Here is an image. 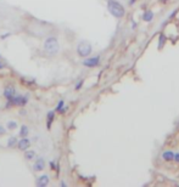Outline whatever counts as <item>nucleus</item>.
<instances>
[{
  "instance_id": "1",
  "label": "nucleus",
  "mask_w": 179,
  "mask_h": 187,
  "mask_svg": "<svg viewBox=\"0 0 179 187\" xmlns=\"http://www.w3.org/2000/svg\"><path fill=\"white\" fill-rule=\"evenodd\" d=\"M44 51L50 55V56H55L60 51V44L56 36H48L44 42Z\"/></svg>"
},
{
  "instance_id": "2",
  "label": "nucleus",
  "mask_w": 179,
  "mask_h": 187,
  "mask_svg": "<svg viewBox=\"0 0 179 187\" xmlns=\"http://www.w3.org/2000/svg\"><path fill=\"white\" fill-rule=\"evenodd\" d=\"M107 10L116 18H122L126 15V9L117 0H109L107 1Z\"/></svg>"
},
{
  "instance_id": "3",
  "label": "nucleus",
  "mask_w": 179,
  "mask_h": 187,
  "mask_svg": "<svg viewBox=\"0 0 179 187\" xmlns=\"http://www.w3.org/2000/svg\"><path fill=\"white\" fill-rule=\"evenodd\" d=\"M92 51H93V46L87 40H83L77 45V53H78V56H81L83 59L88 57V56L92 53Z\"/></svg>"
},
{
  "instance_id": "4",
  "label": "nucleus",
  "mask_w": 179,
  "mask_h": 187,
  "mask_svg": "<svg viewBox=\"0 0 179 187\" xmlns=\"http://www.w3.org/2000/svg\"><path fill=\"white\" fill-rule=\"evenodd\" d=\"M82 65L84 67H88V68L98 67L100 65V57H99V56H94V57H85V60L82 61Z\"/></svg>"
},
{
  "instance_id": "5",
  "label": "nucleus",
  "mask_w": 179,
  "mask_h": 187,
  "mask_svg": "<svg viewBox=\"0 0 179 187\" xmlns=\"http://www.w3.org/2000/svg\"><path fill=\"white\" fill-rule=\"evenodd\" d=\"M9 103L7 106H25L28 102V97L27 96H13L11 100H7Z\"/></svg>"
},
{
  "instance_id": "6",
  "label": "nucleus",
  "mask_w": 179,
  "mask_h": 187,
  "mask_svg": "<svg viewBox=\"0 0 179 187\" xmlns=\"http://www.w3.org/2000/svg\"><path fill=\"white\" fill-rule=\"evenodd\" d=\"M31 147V140L27 139V137H22L19 142H17V148L20 149V151H26Z\"/></svg>"
},
{
  "instance_id": "7",
  "label": "nucleus",
  "mask_w": 179,
  "mask_h": 187,
  "mask_svg": "<svg viewBox=\"0 0 179 187\" xmlns=\"http://www.w3.org/2000/svg\"><path fill=\"white\" fill-rule=\"evenodd\" d=\"M50 179L48 175H40L37 177V180H35V183H37L38 187H45L48 183H49Z\"/></svg>"
},
{
  "instance_id": "8",
  "label": "nucleus",
  "mask_w": 179,
  "mask_h": 187,
  "mask_svg": "<svg viewBox=\"0 0 179 187\" xmlns=\"http://www.w3.org/2000/svg\"><path fill=\"white\" fill-rule=\"evenodd\" d=\"M44 168H45V160H44V158H38L37 160H35L34 165H33V170L34 171H42Z\"/></svg>"
},
{
  "instance_id": "9",
  "label": "nucleus",
  "mask_w": 179,
  "mask_h": 187,
  "mask_svg": "<svg viewBox=\"0 0 179 187\" xmlns=\"http://www.w3.org/2000/svg\"><path fill=\"white\" fill-rule=\"evenodd\" d=\"M15 94H16V90L13 86H7L5 90H4V96L7 99V100H11L13 96H15Z\"/></svg>"
},
{
  "instance_id": "10",
  "label": "nucleus",
  "mask_w": 179,
  "mask_h": 187,
  "mask_svg": "<svg viewBox=\"0 0 179 187\" xmlns=\"http://www.w3.org/2000/svg\"><path fill=\"white\" fill-rule=\"evenodd\" d=\"M154 16H155L154 12L148 10V11H145L144 13H142V21H144V22H151L154 20Z\"/></svg>"
},
{
  "instance_id": "11",
  "label": "nucleus",
  "mask_w": 179,
  "mask_h": 187,
  "mask_svg": "<svg viewBox=\"0 0 179 187\" xmlns=\"http://www.w3.org/2000/svg\"><path fill=\"white\" fill-rule=\"evenodd\" d=\"M173 158H174V152L173 151H165L162 153V159L166 160V162H171V160H173Z\"/></svg>"
},
{
  "instance_id": "12",
  "label": "nucleus",
  "mask_w": 179,
  "mask_h": 187,
  "mask_svg": "<svg viewBox=\"0 0 179 187\" xmlns=\"http://www.w3.org/2000/svg\"><path fill=\"white\" fill-rule=\"evenodd\" d=\"M66 109H67V107L65 106V101H63V100H61V101L57 103L56 108H55V111L59 112V113H63V112H66Z\"/></svg>"
},
{
  "instance_id": "13",
  "label": "nucleus",
  "mask_w": 179,
  "mask_h": 187,
  "mask_svg": "<svg viewBox=\"0 0 179 187\" xmlns=\"http://www.w3.org/2000/svg\"><path fill=\"white\" fill-rule=\"evenodd\" d=\"M25 158L27 160H32L35 158V152L33 151V149H26L25 151Z\"/></svg>"
},
{
  "instance_id": "14",
  "label": "nucleus",
  "mask_w": 179,
  "mask_h": 187,
  "mask_svg": "<svg viewBox=\"0 0 179 187\" xmlns=\"http://www.w3.org/2000/svg\"><path fill=\"white\" fill-rule=\"evenodd\" d=\"M17 142H19V140H17L15 136L9 137V139H7V147H9V148H13L15 146H17Z\"/></svg>"
},
{
  "instance_id": "15",
  "label": "nucleus",
  "mask_w": 179,
  "mask_h": 187,
  "mask_svg": "<svg viewBox=\"0 0 179 187\" xmlns=\"http://www.w3.org/2000/svg\"><path fill=\"white\" fill-rule=\"evenodd\" d=\"M28 134H29L28 126H27V125H22V128H21V130H20V136H21V137H27Z\"/></svg>"
},
{
  "instance_id": "16",
  "label": "nucleus",
  "mask_w": 179,
  "mask_h": 187,
  "mask_svg": "<svg viewBox=\"0 0 179 187\" xmlns=\"http://www.w3.org/2000/svg\"><path fill=\"white\" fill-rule=\"evenodd\" d=\"M165 43H166V35H165L163 33H161V34H160V38H158V49H160V50L163 47Z\"/></svg>"
},
{
  "instance_id": "17",
  "label": "nucleus",
  "mask_w": 179,
  "mask_h": 187,
  "mask_svg": "<svg viewBox=\"0 0 179 187\" xmlns=\"http://www.w3.org/2000/svg\"><path fill=\"white\" fill-rule=\"evenodd\" d=\"M6 128H7V130H15V129H17V122L9 120L7 124H6Z\"/></svg>"
},
{
  "instance_id": "18",
  "label": "nucleus",
  "mask_w": 179,
  "mask_h": 187,
  "mask_svg": "<svg viewBox=\"0 0 179 187\" xmlns=\"http://www.w3.org/2000/svg\"><path fill=\"white\" fill-rule=\"evenodd\" d=\"M54 116H55L54 112H49V113H48V128H50V122H52Z\"/></svg>"
},
{
  "instance_id": "19",
  "label": "nucleus",
  "mask_w": 179,
  "mask_h": 187,
  "mask_svg": "<svg viewBox=\"0 0 179 187\" xmlns=\"http://www.w3.org/2000/svg\"><path fill=\"white\" fill-rule=\"evenodd\" d=\"M83 84H84V79H81V80L77 83V85L75 86V90H79V89L83 86Z\"/></svg>"
},
{
  "instance_id": "20",
  "label": "nucleus",
  "mask_w": 179,
  "mask_h": 187,
  "mask_svg": "<svg viewBox=\"0 0 179 187\" xmlns=\"http://www.w3.org/2000/svg\"><path fill=\"white\" fill-rule=\"evenodd\" d=\"M6 134V129L3 126V125H0V136H3Z\"/></svg>"
},
{
  "instance_id": "21",
  "label": "nucleus",
  "mask_w": 179,
  "mask_h": 187,
  "mask_svg": "<svg viewBox=\"0 0 179 187\" xmlns=\"http://www.w3.org/2000/svg\"><path fill=\"white\" fill-rule=\"evenodd\" d=\"M173 160L177 162V163H179V153H174V158H173Z\"/></svg>"
},
{
  "instance_id": "22",
  "label": "nucleus",
  "mask_w": 179,
  "mask_h": 187,
  "mask_svg": "<svg viewBox=\"0 0 179 187\" xmlns=\"http://www.w3.org/2000/svg\"><path fill=\"white\" fill-rule=\"evenodd\" d=\"M50 166H51V169H56V166H55V162H50Z\"/></svg>"
},
{
  "instance_id": "23",
  "label": "nucleus",
  "mask_w": 179,
  "mask_h": 187,
  "mask_svg": "<svg viewBox=\"0 0 179 187\" xmlns=\"http://www.w3.org/2000/svg\"><path fill=\"white\" fill-rule=\"evenodd\" d=\"M175 13H177V10H174L172 13H171V16H169V18H172V17H174L175 16Z\"/></svg>"
},
{
  "instance_id": "24",
  "label": "nucleus",
  "mask_w": 179,
  "mask_h": 187,
  "mask_svg": "<svg viewBox=\"0 0 179 187\" xmlns=\"http://www.w3.org/2000/svg\"><path fill=\"white\" fill-rule=\"evenodd\" d=\"M10 34L7 33V34H5V35H1V39H5V38H7V36H9Z\"/></svg>"
},
{
  "instance_id": "25",
  "label": "nucleus",
  "mask_w": 179,
  "mask_h": 187,
  "mask_svg": "<svg viewBox=\"0 0 179 187\" xmlns=\"http://www.w3.org/2000/svg\"><path fill=\"white\" fill-rule=\"evenodd\" d=\"M4 66H5V65H4L1 61H0V69H3V68H4Z\"/></svg>"
},
{
  "instance_id": "26",
  "label": "nucleus",
  "mask_w": 179,
  "mask_h": 187,
  "mask_svg": "<svg viewBox=\"0 0 179 187\" xmlns=\"http://www.w3.org/2000/svg\"><path fill=\"white\" fill-rule=\"evenodd\" d=\"M135 1H136V0H129V5H133Z\"/></svg>"
},
{
  "instance_id": "27",
  "label": "nucleus",
  "mask_w": 179,
  "mask_h": 187,
  "mask_svg": "<svg viewBox=\"0 0 179 187\" xmlns=\"http://www.w3.org/2000/svg\"><path fill=\"white\" fill-rule=\"evenodd\" d=\"M60 186H66V182H63V181H62V182H60Z\"/></svg>"
},
{
  "instance_id": "28",
  "label": "nucleus",
  "mask_w": 179,
  "mask_h": 187,
  "mask_svg": "<svg viewBox=\"0 0 179 187\" xmlns=\"http://www.w3.org/2000/svg\"><path fill=\"white\" fill-rule=\"evenodd\" d=\"M160 1H161V3H165V1H166V0H160Z\"/></svg>"
},
{
  "instance_id": "29",
  "label": "nucleus",
  "mask_w": 179,
  "mask_h": 187,
  "mask_svg": "<svg viewBox=\"0 0 179 187\" xmlns=\"http://www.w3.org/2000/svg\"><path fill=\"white\" fill-rule=\"evenodd\" d=\"M0 59H1V56H0Z\"/></svg>"
}]
</instances>
